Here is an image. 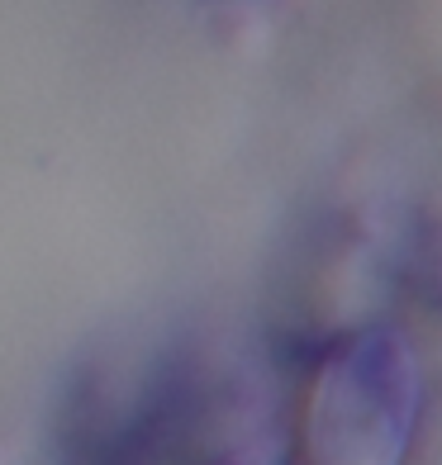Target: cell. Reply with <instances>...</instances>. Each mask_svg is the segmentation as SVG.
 I'll return each mask as SVG.
<instances>
[{
	"mask_svg": "<svg viewBox=\"0 0 442 465\" xmlns=\"http://www.w3.org/2000/svg\"><path fill=\"white\" fill-rule=\"evenodd\" d=\"M409 428V351L390 332H367L314 371L300 404V465H399Z\"/></svg>",
	"mask_w": 442,
	"mask_h": 465,
	"instance_id": "cell-1",
	"label": "cell"
},
{
	"mask_svg": "<svg viewBox=\"0 0 442 465\" xmlns=\"http://www.w3.org/2000/svg\"><path fill=\"white\" fill-rule=\"evenodd\" d=\"M91 465H224L209 394L186 375L153 380L129 413L95 432Z\"/></svg>",
	"mask_w": 442,
	"mask_h": 465,
	"instance_id": "cell-2",
	"label": "cell"
}]
</instances>
